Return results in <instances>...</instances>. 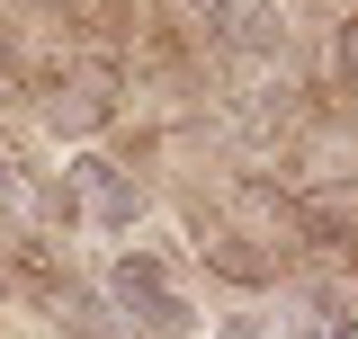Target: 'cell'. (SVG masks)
<instances>
[{"label":"cell","instance_id":"obj_3","mask_svg":"<svg viewBox=\"0 0 358 339\" xmlns=\"http://www.w3.org/2000/svg\"><path fill=\"white\" fill-rule=\"evenodd\" d=\"M188 27H206L224 45H251V54H278L287 45V18H278V0H171Z\"/></svg>","mask_w":358,"mask_h":339},{"label":"cell","instance_id":"obj_8","mask_svg":"<svg viewBox=\"0 0 358 339\" xmlns=\"http://www.w3.org/2000/svg\"><path fill=\"white\" fill-rule=\"evenodd\" d=\"M54 322H63V339H134L126 322L108 312L99 286H63V295H54Z\"/></svg>","mask_w":358,"mask_h":339},{"label":"cell","instance_id":"obj_1","mask_svg":"<svg viewBox=\"0 0 358 339\" xmlns=\"http://www.w3.org/2000/svg\"><path fill=\"white\" fill-rule=\"evenodd\" d=\"M99 295H108V312H117L126 331H143V339H162V331H188V295L171 286V268H162L152 250H126V259H108Z\"/></svg>","mask_w":358,"mask_h":339},{"label":"cell","instance_id":"obj_10","mask_svg":"<svg viewBox=\"0 0 358 339\" xmlns=\"http://www.w3.org/2000/svg\"><path fill=\"white\" fill-rule=\"evenodd\" d=\"M0 89H9V36H0Z\"/></svg>","mask_w":358,"mask_h":339},{"label":"cell","instance_id":"obj_7","mask_svg":"<svg viewBox=\"0 0 358 339\" xmlns=\"http://www.w3.org/2000/svg\"><path fill=\"white\" fill-rule=\"evenodd\" d=\"M197 250H206V268L233 277V286H278V250H260L251 232H206Z\"/></svg>","mask_w":358,"mask_h":339},{"label":"cell","instance_id":"obj_9","mask_svg":"<svg viewBox=\"0 0 358 339\" xmlns=\"http://www.w3.org/2000/svg\"><path fill=\"white\" fill-rule=\"evenodd\" d=\"M331 63H341V81H358V9L341 18V36H331Z\"/></svg>","mask_w":358,"mask_h":339},{"label":"cell","instance_id":"obj_6","mask_svg":"<svg viewBox=\"0 0 358 339\" xmlns=\"http://www.w3.org/2000/svg\"><path fill=\"white\" fill-rule=\"evenodd\" d=\"M287 339H358V303L341 286H305L287 303Z\"/></svg>","mask_w":358,"mask_h":339},{"label":"cell","instance_id":"obj_2","mask_svg":"<svg viewBox=\"0 0 358 339\" xmlns=\"http://www.w3.org/2000/svg\"><path fill=\"white\" fill-rule=\"evenodd\" d=\"M72 197H81V223L90 232H134V214H143V179L134 170H117V161H99V152H81L72 161Z\"/></svg>","mask_w":358,"mask_h":339},{"label":"cell","instance_id":"obj_5","mask_svg":"<svg viewBox=\"0 0 358 339\" xmlns=\"http://www.w3.org/2000/svg\"><path fill=\"white\" fill-rule=\"evenodd\" d=\"M296 232L305 241H350L358 232V179H313V188H296Z\"/></svg>","mask_w":358,"mask_h":339},{"label":"cell","instance_id":"obj_4","mask_svg":"<svg viewBox=\"0 0 358 339\" xmlns=\"http://www.w3.org/2000/svg\"><path fill=\"white\" fill-rule=\"evenodd\" d=\"M108 107H117V81H108V63H72L63 81H54V98H45V126L54 134H99L108 126Z\"/></svg>","mask_w":358,"mask_h":339},{"label":"cell","instance_id":"obj_11","mask_svg":"<svg viewBox=\"0 0 358 339\" xmlns=\"http://www.w3.org/2000/svg\"><path fill=\"white\" fill-rule=\"evenodd\" d=\"M162 339H197V331H162Z\"/></svg>","mask_w":358,"mask_h":339}]
</instances>
